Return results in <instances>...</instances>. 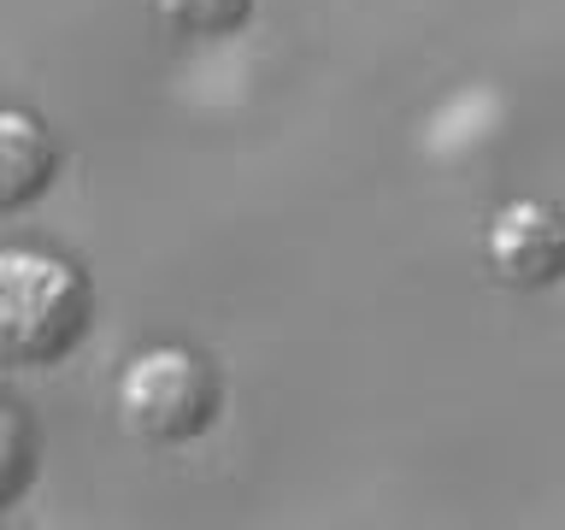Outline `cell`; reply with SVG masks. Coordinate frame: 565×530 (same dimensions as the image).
I'll return each mask as SVG.
<instances>
[{"mask_svg":"<svg viewBox=\"0 0 565 530\" xmlns=\"http://www.w3.org/2000/svg\"><path fill=\"white\" fill-rule=\"evenodd\" d=\"M95 289L71 259L47 247H7L0 254V348L12 365H60L88 336Z\"/></svg>","mask_w":565,"mask_h":530,"instance_id":"obj_1","label":"cell"},{"mask_svg":"<svg viewBox=\"0 0 565 530\" xmlns=\"http://www.w3.org/2000/svg\"><path fill=\"white\" fill-rule=\"evenodd\" d=\"M118 418L130 436L159 442V448L194 442L218 418V378L194 348H141L118 371Z\"/></svg>","mask_w":565,"mask_h":530,"instance_id":"obj_2","label":"cell"},{"mask_svg":"<svg viewBox=\"0 0 565 530\" xmlns=\"http://www.w3.org/2000/svg\"><path fill=\"white\" fill-rule=\"evenodd\" d=\"M483 265L507 289H547L565 277V212L554 201H507L483 230Z\"/></svg>","mask_w":565,"mask_h":530,"instance_id":"obj_3","label":"cell"},{"mask_svg":"<svg viewBox=\"0 0 565 530\" xmlns=\"http://www.w3.org/2000/svg\"><path fill=\"white\" fill-rule=\"evenodd\" d=\"M53 171H60V141L47 136V124L24 106H7L0 113V206L18 212L42 201L53 189Z\"/></svg>","mask_w":565,"mask_h":530,"instance_id":"obj_4","label":"cell"},{"mask_svg":"<svg viewBox=\"0 0 565 530\" xmlns=\"http://www.w3.org/2000/svg\"><path fill=\"white\" fill-rule=\"evenodd\" d=\"M153 7L171 30L201 35V42H212V35H236L247 18H254V0H153Z\"/></svg>","mask_w":565,"mask_h":530,"instance_id":"obj_5","label":"cell"},{"mask_svg":"<svg viewBox=\"0 0 565 530\" xmlns=\"http://www.w3.org/2000/svg\"><path fill=\"white\" fill-rule=\"evenodd\" d=\"M24 442H30L24 413H18V406H7V459H12V471L0 477V489H7V495H18V484H24Z\"/></svg>","mask_w":565,"mask_h":530,"instance_id":"obj_6","label":"cell"}]
</instances>
